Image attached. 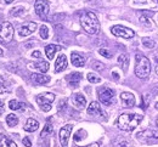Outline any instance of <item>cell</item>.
I'll use <instances>...</instances> for the list:
<instances>
[{"instance_id":"681fc988","label":"cell","mask_w":158,"mask_h":147,"mask_svg":"<svg viewBox=\"0 0 158 147\" xmlns=\"http://www.w3.org/2000/svg\"><path fill=\"white\" fill-rule=\"evenodd\" d=\"M157 126H158V119H157Z\"/></svg>"},{"instance_id":"9c48e42d","label":"cell","mask_w":158,"mask_h":147,"mask_svg":"<svg viewBox=\"0 0 158 147\" xmlns=\"http://www.w3.org/2000/svg\"><path fill=\"white\" fill-rule=\"evenodd\" d=\"M34 10L41 20H46L49 15V2L46 0H35Z\"/></svg>"},{"instance_id":"e0dca14e","label":"cell","mask_w":158,"mask_h":147,"mask_svg":"<svg viewBox=\"0 0 158 147\" xmlns=\"http://www.w3.org/2000/svg\"><path fill=\"white\" fill-rule=\"evenodd\" d=\"M72 104L76 106L77 108L81 109L86 105V100H85V97L81 94H74V95H72Z\"/></svg>"},{"instance_id":"30bf717a","label":"cell","mask_w":158,"mask_h":147,"mask_svg":"<svg viewBox=\"0 0 158 147\" xmlns=\"http://www.w3.org/2000/svg\"><path fill=\"white\" fill-rule=\"evenodd\" d=\"M72 129H73L72 124H67V125L61 128V130H60V142H61V146L62 147L68 146V140H69Z\"/></svg>"},{"instance_id":"5b68a950","label":"cell","mask_w":158,"mask_h":147,"mask_svg":"<svg viewBox=\"0 0 158 147\" xmlns=\"http://www.w3.org/2000/svg\"><path fill=\"white\" fill-rule=\"evenodd\" d=\"M14 38V27L10 22H1L0 23V43L7 44Z\"/></svg>"},{"instance_id":"6da1fadb","label":"cell","mask_w":158,"mask_h":147,"mask_svg":"<svg viewBox=\"0 0 158 147\" xmlns=\"http://www.w3.org/2000/svg\"><path fill=\"white\" fill-rule=\"evenodd\" d=\"M142 120V116L140 114H120L116 120V126L123 131H133Z\"/></svg>"},{"instance_id":"484cf974","label":"cell","mask_w":158,"mask_h":147,"mask_svg":"<svg viewBox=\"0 0 158 147\" xmlns=\"http://www.w3.org/2000/svg\"><path fill=\"white\" fill-rule=\"evenodd\" d=\"M34 67L37 69H39L41 73H46L49 71V63L45 62V61H40V62H37L34 64Z\"/></svg>"},{"instance_id":"ee69618b","label":"cell","mask_w":158,"mask_h":147,"mask_svg":"<svg viewBox=\"0 0 158 147\" xmlns=\"http://www.w3.org/2000/svg\"><path fill=\"white\" fill-rule=\"evenodd\" d=\"M12 1H14V0H5V2H6V4H11Z\"/></svg>"},{"instance_id":"5bb4252c","label":"cell","mask_w":158,"mask_h":147,"mask_svg":"<svg viewBox=\"0 0 158 147\" xmlns=\"http://www.w3.org/2000/svg\"><path fill=\"white\" fill-rule=\"evenodd\" d=\"M67 57L66 55H60L59 57L56 59V62H55V72L56 73H60L62 71H64L67 68Z\"/></svg>"},{"instance_id":"9a60e30c","label":"cell","mask_w":158,"mask_h":147,"mask_svg":"<svg viewBox=\"0 0 158 147\" xmlns=\"http://www.w3.org/2000/svg\"><path fill=\"white\" fill-rule=\"evenodd\" d=\"M120 99H122V101L125 104L127 107H134L135 104H136L135 96H134L131 92H122V94H120Z\"/></svg>"},{"instance_id":"603a6c76","label":"cell","mask_w":158,"mask_h":147,"mask_svg":"<svg viewBox=\"0 0 158 147\" xmlns=\"http://www.w3.org/2000/svg\"><path fill=\"white\" fill-rule=\"evenodd\" d=\"M24 107H26L24 104L19 102V101H16V100H11V101L9 102V108L12 109V111H24Z\"/></svg>"},{"instance_id":"4dcf8cb0","label":"cell","mask_w":158,"mask_h":147,"mask_svg":"<svg viewBox=\"0 0 158 147\" xmlns=\"http://www.w3.org/2000/svg\"><path fill=\"white\" fill-rule=\"evenodd\" d=\"M148 102H150V95H143V97H141V108L142 109H146L147 106H148Z\"/></svg>"},{"instance_id":"2e32d148","label":"cell","mask_w":158,"mask_h":147,"mask_svg":"<svg viewBox=\"0 0 158 147\" xmlns=\"http://www.w3.org/2000/svg\"><path fill=\"white\" fill-rule=\"evenodd\" d=\"M60 50H62V46L55 45V44H49V45L45 47L46 57H48L49 60H52V59L55 57V54H56L57 51H60Z\"/></svg>"},{"instance_id":"60d3db41","label":"cell","mask_w":158,"mask_h":147,"mask_svg":"<svg viewBox=\"0 0 158 147\" xmlns=\"http://www.w3.org/2000/svg\"><path fill=\"white\" fill-rule=\"evenodd\" d=\"M33 57L39 59V57H41V54H40L39 51H34V52H33Z\"/></svg>"},{"instance_id":"4fadbf2b","label":"cell","mask_w":158,"mask_h":147,"mask_svg":"<svg viewBox=\"0 0 158 147\" xmlns=\"http://www.w3.org/2000/svg\"><path fill=\"white\" fill-rule=\"evenodd\" d=\"M81 78H83L81 73L73 72V73H71V74H68L66 77V80H67V83L71 85L72 88H77L79 85V83H80V80H81Z\"/></svg>"},{"instance_id":"bcb514c9","label":"cell","mask_w":158,"mask_h":147,"mask_svg":"<svg viewBox=\"0 0 158 147\" xmlns=\"http://www.w3.org/2000/svg\"><path fill=\"white\" fill-rule=\"evenodd\" d=\"M152 1H153L155 4H157V5H158V0H152Z\"/></svg>"},{"instance_id":"52a82bcc","label":"cell","mask_w":158,"mask_h":147,"mask_svg":"<svg viewBox=\"0 0 158 147\" xmlns=\"http://www.w3.org/2000/svg\"><path fill=\"white\" fill-rule=\"evenodd\" d=\"M100 101L105 106H111L114 102V91L110 88H101L98 91Z\"/></svg>"},{"instance_id":"4316f807","label":"cell","mask_w":158,"mask_h":147,"mask_svg":"<svg viewBox=\"0 0 158 147\" xmlns=\"http://www.w3.org/2000/svg\"><path fill=\"white\" fill-rule=\"evenodd\" d=\"M49 134H52V125H51L50 123H48L46 125L44 126V129H43L40 136H41V137H45V136H48Z\"/></svg>"},{"instance_id":"cb8c5ba5","label":"cell","mask_w":158,"mask_h":147,"mask_svg":"<svg viewBox=\"0 0 158 147\" xmlns=\"http://www.w3.org/2000/svg\"><path fill=\"white\" fill-rule=\"evenodd\" d=\"M118 63L122 66V68H123L124 71H127V69H128V66H129V57H128V55H127V54L119 55Z\"/></svg>"},{"instance_id":"f546056e","label":"cell","mask_w":158,"mask_h":147,"mask_svg":"<svg viewBox=\"0 0 158 147\" xmlns=\"http://www.w3.org/2000/svg\"><path fill=\"white\" fill-rule=\"evenodd\" d=\"M40 37L43 38V39H48L49 38V28L46 27V26H41L40 27Z\"/></svg>"},{"instance_id":"1f68e13d","label":"cell","mask_w":158,"mask_h":147,"mask_svg":"<svg viewBox=\"0 0 158 147\" xmlns=\"http://www.w3.org/2000/svg\"><path fill=\"white\" fill-rule=\"evenodd\" d=\"M80 135H86V133H85V130H83V129H80L78 130V133L74 135V141L76 142H78L80 140H83V139H85V136H80Z\"/></svg>"},{"instance_id":"836d02e7","label":"cell","mask_w":158,"mask_h":147,"mask_svg":"<svg viewBox=\"0 0 158 147\" xmlns=\"http://www.w3.org/2000/svg\"><path fill=\"white\" fill-rule=\"evenodd\" d=\"M99 54L100 55H102L103 57H106V59H111V57H112V52L108 51L107 49H100Z\"/></svg>"},{"instance_id":"8992f818","label":"cell","mask_w":158,"mask_h":147,"mask_svg":"<svg viewBox=\"0 0 158 147\" xmlns=\"http://www.w3.org/2000/svg\"><path fill=\"white\" fill-rule=\"evenodd\" d=\"M54 100H55V95L52 92H44L37 96V104L44 112L51 111V104L54 102Z\"/></svg>"},{"instance_id":"b9f144b4","label":"cell","mask_w":158,"mask_h":147,"mask_svg":"<svg viewBox=\"0 0 158 147\" xmlns=\"http://www.w3.org/2000/svg\"><path fill=\"white\" fill-rule=\"evenodd\" d=\"M155 69H156V73L158 76V57H156V66H155Z\"/></svg>"},{"instance_id":"d4e9b609","label":"cell","mask_w":158,"mask_h":147,"mask_svg":"<svg viewBox=\"0 0 158 147\" xmlns=\"http://www.w3.org/2000/svg\"><path fill=\"white\" fill-rule=\"evenodd\" d=\"M6 124L9 126H16L19 124V117L15 114H9L6 117Z\"/></svg>"},{"instance_id":"ba28073f","label":"cell","mask_w":158,"mask_h":147,"mask_svg":"<svg viewBox=\"0 0 158 147\" xmlns=\"http://www.w3.org/2000/svg\"><path fill=\"white\" fill-rule=\"evenodd\" d=\"M111 32H112L113 35L119 37V38H123V39H131L135 35V32L133 29L127 28V27H123V26H113L111 28Z\"/></svg>"},{"instance_id":"74e56055","label":"cell","mask_w":158,"mask_h":147,"mask_svg":"<svg viewBox=\"0 0 158 147\" xmlns=\"http://www.w3.org/2000/svg\"><path fill=\"white\" fill-rule=\"evenodd\" d=\"M127 146H128L127 141H120V142H117V144H116V147H127Z\"/></svg>"},{"instance_id":"ac0fdd59","label":"cell","mask_w":158,"mask_h":147,"mask_svg":"<svg viewBox=\"0 0 158 147\" xmlns=\"http://www.w3.org/2000/svg\"><path fill=\"white\" fill-rule=\"evenodd\" d=\"M71 61H72V64L76 66V67H83L85 64L84 56H81L78 52H72L71 54Z\"/></svg>"},{"instance_id":"d6a6232c","label":"cell","mask_w":158,"mask_h":147,"mask_svg":"<svg viewBox=\"0 0 158 147\" xmlns=\"http://www.w3.org/2000/svg\"><path fill=\"white\" fill-rule=\"evenodd\" d=\"M91 67L95 69V71H103V68H105V66H103V63L99 62V61H94V62L91 63Z\"/></svg>"},{"instance_id":"8d00e7d4","label":"cell","mask_w":158,"mask_h":147,"mask_svg":"<svg viewBox=\"0 0 158 147\" xmlns=\"http://www.w3.org/2000/svg\"><path fill=\"white\" fill-rule=\"evenodd\" d=\"M22 142H23V145L26 147H31L32 146V142H31V140L28 139V137H24L23 140H22Z\"/></svg>"},{"instance_id":"277c9868","label":"cell","mask_w":158,"mask_h":147,"mask_svg":"<svg viewBox=\"0 0 158 147\" xmlns=\"http://www.w3.org/2000/svg\"><path fill=\"white\" fill-rule=\"evenodd\" d=\"M138 140L142 144H157L158 131L156 129H146L143 131L138 133Z\"/></svg>"},{"instance_id":"d6986e66","label":"cell","mask_w":158,"mask_h":147,"mask_svg":"<svg viewBox=\"0 0 158 147\" xmlns=\"http://www.w3.org/2000/svg\"><path fill=\"white\" fill-rule=\"evenodd\" d=\"M0 147H17V145L10 136L0 134Z\"/></svg>"},{"instance_id":"83f0119b","label":"cell","mask_w":158,"mask_h":147,"mask_svg":"<svg viewBox=\"0 0 158 147\" xmlns=\"http://www.w3.org/2000/svg\"><path fill=\"white\" fill-rule=\"evenodd\" d=\"M86 78H88V80L90 82V83H93V84H98L101 82V78L98 77L96 74H94V73H89L88 76H86Z\"/></svg>"},{"instance_id":"ab89813d","label":"cell","mask_w":158,"mask_h":147,"mask_svg":"<svg viewBox=\"0 0 158 147\" xmlns=\"http://www.w3.org/2000/svg\"><path fill=\"white\" fill-rule=\"evenodd\" d=\"M77 147H100V146L98 142H94V144H90V145H88V146H77Z\"/></svg>"},{"instance_id":"c3c4849f","label":"cell","mask_w":158,"mask_h":147,"mask_svg":"<svg viewBox=\"0 0 158 147\" xmlns=\"http://www.w3.org/2000/svg\"><path fill=\"white\" fill-rule=\"evenodd\" d=\"M156 108H157V109H158V102H157V104H156Z\"/></svg>"},{"instance_id":"7dc6e473","label":"cell","mask_w":158,"mask_h":147,"mask_svg":"<svg viewBox=\"0 0 158 147\" xmlns=\"http://www.w3.org/2000/svg\"><path fill=\"white\" fill-rule=\"evenodd\" d=\"M156 92H157V95H158V85H157V88H156Z\"/></svg>"},{"instance_id":"7402d4cb","label":"cell","mask_w":158,"mask_h":147,"mask_svg":"<svg viewBox=\"0 0 158 147\" xmlns=\"http://www.w3.org/2000/svg\"><path fill=\"white\" fill-rule=\"evenodd\" d=\"M10 84L9 82L2 77L0 76V94H6V92H10Z\"/></svg>"},{"instance_id":"8fae6325","label":"cell","mask_w":158,"mask_h":147,"mask_svg":"<svg viewBox=\"0 0 158 147\" xmlns=\"http://www.w3.org/2000/svg\"><path fill=\"white\" fill-rule=\"evenodd\" d=\"M37 27H38V26H37L35 22H27V23L22 24V26L20 27V29H19V34H20L21 37H28V35H31L32 33L35 32Z\"/></svg>"},{"instance_id":"d590c367","label":"cell","mask_w":158,"mask_h":147,"mask_svg":"<svg viewBox=\"0 0 158 147\" xmlns=\"http://www.w3.org/2000/svg\"><path fill=\"white\" fill-rule=\"evenodd\" d=\"M140 22L143 23V24H146V26H151V24H152V22L150 21L147 17H145V16H141V17H140Z\"/></svg>"},{"instance_id":"f35d334b","label":"cell","mask_w":158,"mask_h":147,"mask_svg":"<svg viewBox=\"0 0 158 147\" xmlns=\"http://www.w3.org/2000/svg\"><path fill=\"white\" fill-rule=\"evenodd\" d=\"M4 111H5V104H4V101L0 100V114H1Z\"/></svg>"},{"instance_id":"f6af8a7d","label":"cell","mask_w":158,"mask_h":147,"mask_svg":"<svg viewBox=\"0 0 158 147\" xmlns=\"http://www.w3.org/2000/svg\"><path fill=\"white\" fill-rule=\"evenodd\" d=\"M4 55V51H2V49H0V56H2Z\"/></svg>"},{"instance_id":"e575fe53","label":"cell","mask_w":158,"mask_h":147,"mask_svg":"<svg viewBox=\"0 0 158 147\" xmlns=\"http://www.w3.org/2000/svg\"><path fill=\"white\" fill-rule=\"evenodd\" d=\"M23 12H24V10L22 7H16V9H12L11 15L12 16H20V15H23Z\"/></svg>"},{"instance_id":"f1b7e54d","label":"cell","mask_w":158,"mask_h":147,"mask_svg":"<svg viewBox=\"0 0 158 147\" xmlns=\"http://www.w3.org/2000/svg\"><path fill=\"white\" fill-rule=\"evenodd\" d=\"M142 45H143L145 47H147V49H152V47L156 45V43L153 42L152 39H150V38H143V39H142Z\"/></svg>"},{"instance_id":"44dd1931","label":"cell","mask_w":158,"mask_h":147,"mask_svg":"<svg viewBox=\"0 0 158 147\" xmlns=\"http://www.w3.org/2000/svg\"><path fill=\"white\" fill-rule=\"evenodd\" d=\"M32 80L34 83H37V84L44 85V84H48L50 82V77L44 76V74H39V73H33L32 74Z\"/></svg>"},{"instance_id":"7c38bea8","label":"cell","mask_w":158,"mask_h":147,"mask_svg":"<svg viewBox=\"0 0 158 147\" xmlns=\"http://www.w3.org/2000/svg\"><path fill=\"white\" fill-rule=\"evenodd\" d=\"M88 113L91 116H96V117H103L106 118V113L103 112V109L101 108V106L99 105V102H91L89 107H88Z\"/></svg>"},{"instance_id":"3957f363","label":"cell","mask_w":158,"mask_h":147,"mask_svg":"<svg viewBox=\"0 0 158 147\" xmlns=\"http://www.w3.org/2000/svg\"><path fill=\"white\" fill-rule=\"evenodd\" d=\"M151 73V62L150 60L141 55V54H136L135 56V74L140 79H146L148 78Z\"/></svg>"},{"instance_id":"7bdbcfd3","label":"cell","mask_w":158,"mask_h":147,"mask_svg":"<svg viewBox=\"0 0 158 147\" xmlns=\"http://www.w3.org/2000/svg\"><path fill=\"white\" fill-rule=\"evenodd\" d=\"M112 74H113V77H114V78H116V79H119V76H118V73H116V72H113V73H112Z\"/></svg>"},{"instance_id":"ffe728a7","label":"cell","mask_w":158,"mask_h":147,"mask_svg":"<svg viewBox=\"0 0 158 147\" xmlns=\"http://www.w3.org/2000/svg\"><path fill=\"white\" fill-rule=\"evenodd\" d=\"M38 128H39V122L33 119V118H28L26 124H24V130L27 133H34Z\"/></svg>"},{"instance_id":"7a4b0ae2","label":"cell","mask_w":158,"mask_h":147,"mask_svg":"<svg viewBox=\"0 0 158 147\" xmlns=\"http://www.w3.org/2000/svg\"><path fill=\"white\" fill-rule=\"evenodd\" d=\"M80 24L83 29L89 34H98L100 32V22L98 16L91 11H86L81 15Z\"/></svg>"}]
</instances>
